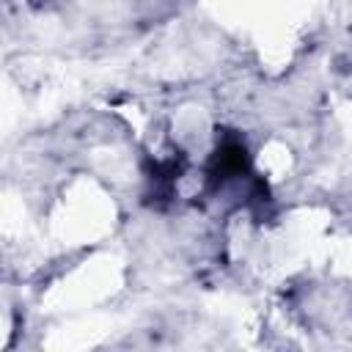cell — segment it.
<instances>
[{
  "label": "cell",
  "mask_w": 352,
  "mask_h": 352,
  "mask_svg": "<svg viewBox=\"0 0 352 352\" xmlns=\"http://www.w3.org/2000/svg\"><path fill=\"white\" fill-rule=\"evenodd\" d=\"M245 162H248L245 148H242V146H236V143H228V146H223V148L217 151V157H214V173H220V176L242 173Z\"/></svg>",
  "instance_id": "obj_1"
}]
</instances>
